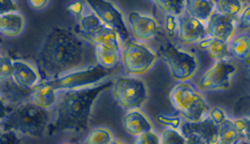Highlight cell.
Masks as SVG:
<instances>
[{
	"instance_id": "1",
	"label": "cell",
	"mask_w": 250,
	"mask_h": 144,
	"mask_svg": "<svg viewBox=\"0 0 250 144\" xmlns=\"http://www.w3.org/2000/svg\"><path fill=\"white\" fill-rule=\"evenodd\" d=\"M84 58V44L77 35L66 28L53 27L38 50L37 64L44 80H49L79 68Z\"/></svg>"
},
{
	"instance_id": "2",
	"label": "cell",
	"mask_w": 250,
	"mask_h": 144,
	"mask_svg": "<svg viewBox=\"0 0 250 144\" xmlns=\"http://www.w3.org/2000/svg\"><path fill=\"white\" fill-rule=\"evenodd\" d=\"M113 85L105 81L89 88L65 89L58 94L56 120L49 124L48 133L54 135L62 131H84L88 128L92 105L98 96Z\"/></svg>"
},
{
	"instance_id": "3",
	"label": "cell",
	"mask_w": 250,
	"mask_h": 144,
	"mask_svg": "<svg viewBox=\"0 0 250 144\" xmlns=\"http://www.w3.org/2000/svg\"><path fill=\"white\" fill-rule=\"evenodd\" d=\"M50 124V114L47 109L35 103H19L12 111L2 117L1 129H13L18 133L32 137H42Z\"/></svg>"
},
{
	"instance_id": "4",
	"label": "cell",
	"mask_w": 250,
	"mask_h": 144,
	"mask_svg": "<svg viewBox=\"0 0 250 144\" xmlns=\"http://www.w3.org/2000/svg\"><path fill=\"white\" fill-rule=\"evenodd\" d=\"M170 100L173 106L190 121L201 120L209 111V106L203 96L188 82L176 84L170 92Z\"/></svg>"
},
{
	"instance_id": "5",
	"label": "cell",
	"mask_w": 250,
	"mask_h": 144,
	"mask_svg": "<svg viewBox=\"0 0 250 144\" xmlns=\"http://www.w3.org/2000/svg\"><path fill=\"white\" fill-rule=\"evenodd\" d=\"M111 70L112 69H106L101 65H97L81 71L67 72L57 78L42 81L57 91L78 89L98 83L104 77L108 76L111 73Z\"/></svg>"
},
{
	"instance_id": "6",
	"label": "cell",
	"mask_w": 250,
	"mask_h": 144,
	"mask_svg": "<svg viewBox=\"0 0 250 144\" xmlns=\"http://www.w3.org/2000/svg\"><path fill=\"white\" fill-rule=\"evenodd\" d=\"M113 94L118 104L126 111L140 109L147 98L145 82L134 76H121L113 85Z\"/></svg>"
},
{
	"instance_id": "7",
	"label": "cell",
	"mask_w": 250,
	"mask_h": 144,
	"mask_svg": "<svg viewBox=\"0 0 250 144\" xmlns=\"http://www.w3.org/2000/svg\"><path fill=\"white\" fill-rule=\"evenodd\" d=\"M160 54L167 63L174 79L186 81L192 77L198 69V62L195 56L180 50L171 43L161 46Z\"/></svg>"
},
{
	"instance_id": "8",
	"label": "cell",
	"mask_w": 250,
	"mask_h": 144,
	"mask_svg": "<svg viewBox=\"0 0 250 144\" xmlns=\"http://www.w3.org/2000/svg\"><path fill=\"white\" fill-rule=\"evenodd\" d=\"M123 64L128 74L141 75L146 73L157 59L156 54L146 44L128 41L122 52Z\"/></svg>"
},
{
	"instance_id": "9",
	"label": "cell",
	"mask_w": 250,
	"mask_h": 144,
	"mask_svg": "<svg viewBox=\"0 0 250 144\" xmlns=\"http://www.w3.org/2000/svg\"><path fill=\"white\" fill-rule=\"evenodd\" d=\"M92 12L107 26L115 29L121 40L126 41L129 31L122 13L107 0H84Z\"/></svg>"
},
{
	"instance_id": "10",
	"label": "cell",
	"mask_w": 250,
	"mask_h": 144,
	"mask_svg": "<svg viewBox=\"0 0 250 144\" xmlns=\"http://www.w3.org/2000/svg\"><path fill=\"white\" fill-rule=\"evenodd\" d=\"M181 133L187 143L215 144L219 140V125L209 117L198 121H185L181 126Z\"/></svg>"
},
{
	"instance_id": "11",
	"label": "cell",
	"mask_w": 250,
	"mask_h": 144,
	"mask_svg": "<svg viewBox=\"0 0 250 144\" xmlns=\"http://www.w3.org/2000/svg\"><path fill=\"white\" fill-rule=\"evenodd\" d=\"M236 71L235 66L226 60L216 63L201 76L199 87L206 90L228 89L230 86V75Z\"/></svg>"
},
{
	"instance_id": "12",
	"label": "cell",
	"mask_w": 250,
	"mask_h": 144,
	"mask_svg": "<svg viewBox=\"0 0 250 144\" xmlns=\"http://www.w3.org/2000/svg\"><path fill=\"white\" fill-rule=\"evenodd\" d=\"M178 20V26H179V36L182 42L189 44L194 43L199 40H203L208 36L206 30V24L190 16H179Z\"/></svg>"
},
{
	"instance_id": "13",
	"label": "cell",
	"mask_w": 250,
	"mask_h": 144,
	"mask_svg": "<svg viewBox=\"0 0 250 144\" xmlns=\"http://www.w3.org/2000/svg\"><path fill=\"white\" fill-rule=\"evenodd\" d=\"M206 30L208 36L228 42L235 31V19L214 12L207 21Z\"/></svg>"
},
{
	"instance_id": "14",
	"label": "cell",
	"mask_w": 250,
	"mask_h": 144,
	"mask_svg": "<svg viewBox=\"0 0 250 144\" xmlns=\"http://www.w3.org/2000/svg\"><path fill=\"white\" fill-rule=\"evenodd\" d=\"M128 21L131 24L133 35L138 40H147L158 32V23L149 16L131 12L128 15Z\"/></svg>"
},
{
	"instance_id": "15",
	"label": "cell",
	"mask_w": 250,
	"mask_h": 144,
	"mask_svg": "<svg viewBox=\"0 0 250 144\" xmlns=\"http://www.w3.org/2000/svg\"><path fill=\"white\" fill-rule=\"evenodd\" d=\"M12 79L21 87L32 89L39 82V74L29 64L23 61H15L13 62Z\"/></svg>"
},
{
	"instance_id": "16",
	"label": "cell",
	"mask_w": 250,
	"mask_h": 144,
	"mask_svg": "<svg viewBox=\"0 0 250 144\" xmlns=\"http://www.w3.org/2000/svg\"><path fill=\"white\" fill-rule=\"evenodd\" d=\"M30 96L33 103L44 109H50L58 100L57 90L45 84L42 80L32 87Z\"/></svg>"
},
{
	"instance_id": "17",
	"label": "cell",
	"mask_w": 250,
	"mask_h": 144,
	"mask_svg": "<svg viewBox=\"0 0 250 144\" xmlns=\"http://www.w3.org/2000/svg\"><path fill=\"white\" fill-rule=\"evenodd\" d=\"M123 123L126 131L132 135H140L146 131L152 130V124L149 120L141 112H129L123 118Z\"/></svg>"
},
{
	"instance_id": "18",
	"label": "cell",
	"mask_w": 250,
	"mask_h": 144,
	"mask_svg": "<svg viewBox=\"0 0 250 144\" xmlns=\"http://www.w3.org/2000/svg\"><path fill=\"white\" fill-rule=\"evenodd\" d=\"M24 26V19L17 12L1 14L0 30L5 36L14 37L19 35Z\"/></svg>"
},
{
	"instance_id": "19",
	"label": "cell",
	"mask_w": 250,
	"mask_h": 144,
	"mask_svg": "<svg viewBox=\"0 0 250 144\" xmlns=\"http://www.w3.org/2000/svg\"><path fill=\"white\" fill-rule=\"evenodd\" d=\"M87 39L91 40L95 45H103L117 51H120V36L118 32L113 29L112 27H109L105 24L99 29L95 34L86 37Z\"/></svg>"
},
{
	"instance_id": "20",
	"label": "cell",
	"mask_w": 250,
	"mask_h": 144,
	"mask_svg": "<svg viewBox=\"0 0 250 144\" xmlns=\"http://www.w3.org/2000/svg\"><path fill=\"white\" fill-rule=\"evenodd\" d=\"M199 46L202 49L206 50L208 55L215 61L225 60L226 58L231 56L229 44L217 38H213L210 36L208 38H204L199 43Z\"/></svg>"
},
{
	"instance_id": "21",
	"label": "cell",
	"mask_w": 250,
	"mask_h": 144,
	"mask_svg": "<svg viewBox=\"0 0 250 144\" xmlns=\"http://www.w3.org/2000/svg\"><path fill=\"white\" fill-rule=\"evenodd\" d=\"M215 1L214 0H187L186 10L188 15L202 21H208L214 13Z\"/></svg>"
},
{
	"instance_id": "22",
	"label": "cell",
	"mask_w": 250,
	"mask_h": 144,
	"mask_svg": "<svg viewBox=\"0 0 250 144\" xmlns=\"http://www.w3.org/2000/svg\"><path fill=\"white\" fill-rule=\"evenodd\" d=\"M95 54L99 65L106 69H112L120 60V51L103 45H95Z\"/></svg>"
},
{
	"instance_id": "23",
	"label": "cell",
	"mask_w": 250,
	"mask_h": 144,
	"mask_svg": "<svg viewBox=\"0 0 250 144\" xmlns=\"http://www.w3.org/2000/svg\"><path fill=\"white\" fill-rule=\"evenodd\" d=\"M229 50L231 56L242 60L247 61L250 58V36L248 34H242L234 39L229 44Z\"/></svg>"
},
{
	"instance_id": "24",
	"label": "cell",
	"mask_w": 250,
	"mask_h": 144,
	"mask_svg": "<svg viewBox=\"0 0 250 144\" xmlns=\"http://www.w3.org/2000/svg\"><path fill=\"white\" fill-rule=\"evenodd\" d=\"M219 125V140L218 143L233 144L241 142L238 131L234 125V122L228 118L223 120Z\"/></svg>"
},
{
	"instance_id": "25",
	"label": "cell",
	"mask_w": 250,
	"mask_h": 144,
	"mask_svg": "<svg viewBox=\"0 0 250 144\" xmlns=\"http://www.w3.org/2000/svg\"><path fill=\"white\" fill-rule=\"evenodd\" d=\"M77 18L79 19L80 26L83 32L85 33L86 37L95 34L104 24L94 13H91L88 15L81 14Z\"/></svg>"
},
{
	"instance_id": "26",
	"label": "cell",
	"mask_w": 250,
	"mask_h": 144,
	"mask_svg": "<svg viewBox=\"0 0 250 144\" xmlns=\"http://www.w3.org/2000/svg\"><path fill=\"white\" fill-rule=\"evenodd\" d=\"M217 12L230 16L232 18L238 17L242 11L243 3L241 0H214Z\"/></svg>"
},
{
	"instance_id": "27",
	"label": "cell",
	"mask_w": 250,
	"mask_h": 144,
	"mask_svg": "<svg viewBox=\"0 0 250 144\" xmlns=\"http://www.w3.org/2000/svg\"><path fill=\"white\" fill-rule=\"evenodd\" d=\"M163 11L174 16H181L186 10L187 0H153Z\"/></svg>"
},
{
	"instance_id": "28",
	"label": "cell",
	"mask_w": 250,
	"mask_h": 144,
	"mask_svg": "<svg viewBox=\"0 0 250 144\" xmlns=\"http://www.w3.org/2000/svg\"><path fill=\"white\" fill-rule=\"evenodd\" d=\"M88 144H108L112 143V133L106 128H96L92 130L86 141Z\"/></svg>"
},
{
	"instance_id": "29",
	"label": "cell",
	"mask_w": 250,
	"mask_h": 144,
	"mask_svg": "<svg viewBox=\"0 0 250 144\" xmlns=\"http://www.w3.org/2000/svg\"><path fill=\"white\" fill-rule=\"evenodd\" d=\"M241 142L250 143V118L241 117L233 120Z\"/></svg>"
},
{
	"instance_id": "30",
	"label": "cell",
	"mask_w": 250,
	"mask_h": 144,
	"mask_svg": "<svg viewBox=\"0 0 250 144\" xmlns=\"http://www.w3.org/2000/svg\"><path fill=\"white\" fill-rule=\"evenodd\" d=\"M160 143H163V144H184V143H187V139L185 138V136L182 133L178 132L177 130L172 129V128H167L161 134Z\"/></svg>"
},
{
	"instance_id": "31",
	"label": "cell",
	"mask_w": 250,
	"mask_h": 144,
	"mask_svg": "<svg viewBox=\"0 0 250 144\" xmlns=\"http://www.w3.org/2000/svg\"><path fill=\"white\" fill-rule=\"evenodd\" d=\"M233 115L235 117L250 118V95L239 98L233 108Z\"/></svg>"
},
{
	"instance_id": "32",
	"label": "cell",
	"mask_w": 250,
	"mask_h": 144,
	"mask_svg": "<svg viewBox=\"0 0 250 144\" xmlns=\"http://www.w3.org/2000/svg\"><path fill=\"white\" fill-rule=\"evenodd\" d=\"M12 73H13V62L8 57H5L2 55L0 58L1 82L12 78Z\"/></svg>"
},
{
	"instance_id": "33",
	"label": "cell",
	"mask_w": 250,
	"mask_h": 144,
	"mask_svg": "<svg viewBox=\"0 0 250 144\" xmlns=\"http://www.w3.org/2000/svg\"><path fill=\"white\" fill-rule=\"evenodd\" d=\"M237 27L239 29H248L250 28V5L246 6L237 18Z\"/></svg>"
},
{
	"instance_id": "34",
	"label": "cell",
	"mask_w": 250,
	"mask_h": 144,
	"mask_svg": "<svg viewBox=\"0 0 250 144\" xmlns=\"http://www.w3.org/2000/svg\"><path fill=\"white\" fill-rule=\"evenodd\" d=\"M136 143H139V144H158V143H160V139L154 132L149 130V131H146V132L138 135Z\"/></svg>"
},
{
	"instance_id": "35",
	"label": "cell",
	"mask_w": 250,
	"mask_h": 144,
	"mask_svg": "<svg viewBox=\"0 0 250 144\" xmlns=\"http://www.w3.org/2000/svg\"><path fill=\"white\" fill-rule=\"evenodd\" d=\"M17 133L18 132L13 129L3 130L0 136V142L1 143H20L21 139L18 137Z\"/></svg>"
},
{
	"instance_id": "36",
	"label": "cell",
	"mask_w": 250,
	"mask_h": 144,
	"mask_svg": "<svg viewBox=\"0 0 250 144\" xmlns=\"http://www.w3.org/2000/svg\"><path fill=\"white\" fill-rule=\"evenodd\" d=\"M17 10H18V6L13 0H0V13L1 14L16 12Z\"/></svg>"
},
{
	"instance_id": "37",
	"label": "cell",
	"mask_w": 250,
	"mask_h": 144,
	"mask_svg": "<svg viewBox=\"0 0 250 144\" xmlns=\"http://www.w3.org/2000/svg\"><path fill=\"white\" fill-rule=\"evenodd\" d=\"M210 118L217 124H220L223 120H225L227 119L224 111L222 109H220V108H217V107L211 109V111H210Z\"/></svg>"
},
{
	"instance_id": "38",
	"label": "cell",
	"mask_w": 250,
	"mask_h": 144,
	"mask_svg": "<svg viewBox=\"0 0 250 144\" xmlns=\"http://www.w3.org/2000/svg\"><path fill=\"white\" fill-rule=\"evenodd\" d=\"M158 120L162 123L172 125L173 127H179L180 123H181V120L179 118H168V117H164V116H159Z\"/></svg>"
},
{
	"instance_id": "39",
	"label": "cell",
	"mask_w": 250,
	"mask_h": 144,
	"mask_svg": "<svg viewBox=\"0 0 250 144\" xmlns=\"http://www.w3.org/2000/svg\"><path fill=\"white\" fill-rule=\"evenodd\" d=\"M177 26H178V20L175 19L174 15L169 14L166 18V28L170 33H174Z\"/></svg>"
},
{
	"instance_id": "40",
	"label": "cell",
	"mask_w": 250,
	"mask_h": 144,
	"mask_svg": "<svg viewBox=\"0 0 250 144\" xmlns=\"http://www.w3.org/2000/svg\"><path fill=\"white\" fill-rule=\"evenodd\" d=\"M48 2L49 0H28L29 6L36 10H40L44 8L48 4Z\"/></svg>"
},
{
	"instance_id": "41",
	"label": "cell",
	"mask_w": 250,
	"mask_h": 144,
	"mask_svg": "<svg viewBox=\"0 0 250 144\" xmlns=\"http://www.w3.org/2000/svg\"><path fill=\"white\" fill-rule=\"evenodd\" d=\"M245 65H246V69L248 71V75H249V80H250V61L249 60L245 61Z\"/></svg>"
},
{
	"instance_id": "42",
	"label": "cell",
	"mask_w": 250,
	"mask_h": 144,
	"mask_svg": "<svg viewBox=\"0 0 250 144\" xmlns=\"http://www.w3.org/2000/svg\"><path fill=\"white\" fill-rule=\"evenodd\" d=\"M242 3H245V4H250V0H241Z\"/></svg>"
}]
</instances>
